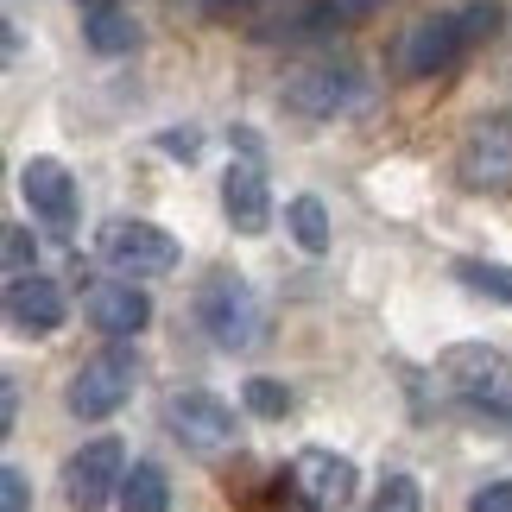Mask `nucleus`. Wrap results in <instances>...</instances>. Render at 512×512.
Listing matches in <instances>:
<instances>
[{
    "mask_svg": "<svg viewBox=\"0 0 512 512\" xmlns=\"http://www.w3.org/2000/svg\"><path fill=\"white\" fill-rule=\"evenodd\" d=\"M437 380L475 418H512V361L487 342H456L437 354Z\"/></svg>",
    "mask_w": 512,
    "mask_h": 512,
    "instance_id": "obj_1",
    "label": "nucleus"
},
{
    "mask_svg": "<svg viewBox=\"0 0 512 512\" xmlns=\"http://www.w3.org/2000/svg\"><path fill=\"white\" fill-rule=\"evenodd\" d=\"M196 329H209L215 348L228 354H247L266 342V304L260 291H253L241 272H209L203 285H196Z\"/></svg>",
    "mask_w": 512,
    "mask_h": 512,
    "instance_id": "obj_2",
    "label": "nucleus"
},
{
    "mask_svg": "<svg viewBox=\"0 0 512 512\" xmlns=\"http://www.w3.org/2000/svg\"><path fill=\"white\" fill-rule=\"evenodd\" d=\"M133 386H140V348H133V342H108L102 354H89V361L70 373L64 405H70V418L102 424V418H114V411L133 399Z\"/></svg>",
    "mask_w": 512,
    "mask_h": 512,
    "instance_id": "obj_3",
    "label": "nucleus"
},
{
    "mask_svg": "<svg viewBox=\"0 0 512 512\" xmlns=\"http://www.w3.org/2000/svg\"><path fill=\"white\" fill-rule=\"evenodd\" d=\"M279 102L298 121H342V114L367 108V76L354 64H298L279 83Z\"/></svg>",
    "mask_w": 512,
    "mask_h": 512,
    "instance_id": "obj_4",
    "label": "nucleus"
},
{
    "mask_svg": "<svg viewBox=\"0 0 512 512\" xmlns=\"http://www.w3.org/2000/svg\"><path fill=\"white\" fill-rule=\"evenodd\" d=\"M102 260L114 272H127V279H159V272H171L184 253H177V241L159 222H146V215H114L102 228Z\"/></svg>",
    "mask_w": 512,
    "mask_h": 512,
    "instance_id": "obj_5",
    "label": "nucleus"
},
{
    "mask_svg": "<svg viewBox=\"0 0 512 512\" xmlns=\"http://www.w3.org/2000/svg\"><path fill=\"white\" fill-rule=\"evenodd\" d=\"M462 57H468V26H462V13H424L418 26H405L399 51H392V64H399V76L424 83V76L456 70Z\"/></svg>",
    "mask_w": 512,
    "mask_h": 512,
    "instance_id": "obj_6",
    "label": "nucleus"
},
{
    "mask_svg": "<svg viewBox=\"0 0 512 512\" xmlns=\"http://www.w3.org/2000/svg\"><path fill=\"white\" fill-rule=\"evenodd\" d=\"M121 487H127V449H121V437H95V443H83L64 462V500H70V512H102L108 500H121Z\"/></svg>",
    "mask_w": 512,
    "mask_h": 512,
    "instance_id": "obj_7",
    "label": "nucleus"
},
{
    "mask_svg": "<svg viewBox=\"0 0 512 512\" xmlns=\"http://www.w3.org/2000/svg\"><path fill=\"white\" fill-rule=\"evenodd\" d=\"M165 430L196 456H215V449H234V411L203 386H177L165 399Z\"/></svg>",
    "mask_w": 512,
    "mask_h": 512,
    "instance_id": "obj_8",
    "label": "nucleus"
},
{
    "mask_svg": "<svg viewBox=\"0 0 512 512\" xmlns=\"http://www.w3.org/2000/svg\"><path fill=\"white\" fill-rule=\"evenodd\" d=\"M456 177L468 190H506L512 184V108L481 114L456 146Z\"/></svg>",
    "mask_w": 512,
    "mask_h": 512,
    "instance_id": "obj_9",
    "label": "nucleus"
},
{
    "mask_svg": "<svg viewBox=\"0 0 512 512\" xmlns=\"http://www.w3.org/2000/svg\"><path fill=\"white\" fill-rule=\"evenodd\" d=\"M19 196L32 203V215L57 234V241H70V228H76V177H70L64 159H26L19 165Z\"/></svg>",
    "mask_w": 512,
    "mask_h": 512,
    "instance_id": "obj_10",
    "label": "nucleus"
},
{
    "mask_svg": "<svg viewBox=\"0 0 512 512\" xmlns=\"http://www.w3.org/2000/svg\"><path fill=\"white\" fill-rule=\"evenodd\" d=\"M291 487L317 506V512H342L354 500V487H361V468L336 449H304L298 462H291Z\"/></svg>",
    "mask_w": 512,
    "mask_h": 512,
    "instance_id": "obj_11",
    "label": "nucleus"
},
{
    "mask_svg": "<svg viewBox=\"0 0 512 512\" xmlns=\"http://www.w3.org/2000/svg\"><path fill=\"white\" fill-rule=\"evenodd\" d=\"M222 215H228L234 234H247V241L272 228V190H266L260 159H234L222 171Z\"/></svg>",
    "mask_w": 512,
    "mask_h": 512,
    "instance_id": "obj_12",
    "label": "nucleus"
},
{
    "mask_svg": "<svg viewBox=\"0 0 512 512\" xmlns=\"http://www.w3.org/2000/svg\"><path fill=\"white\" fill-rule=\"evenodd\" d=\"M89 317H95V329H102V336L133 342V336L152 323V298H146L133 279H95V285H89Z\"/></svg>",
    "mask_w": 512,
    "mask_h": 512,
    "instance_id": "obj_13",
    "label": "nucleus"
},
{
    "mask_svg": "<svg viewBox=\"0 0 512 512\" xmlns=\"http://www.w3.org/2000/svg\"><path fill=\"white\" fill-rule=\"evenodd\" d=\"M7 323L19 329V336H51V329L64 323V285L45 279V272L7 285Z\"/></svg>",
    "mask_w": 512,
    "mask_h": 512,
    "instance_id": "obj_14",
    "label": "nucleus"
},
{
    "mask_svg": "<svg viewBox=\"0 0 512 512\" xmlns=\"http://www.w3.org/2000/svg\"><path fill=\"white\" fill-rule=\"evenodd\" d=\"M83 38H89V51H102V57H127L140 45V26H133V13L121 0H95V7H83Z\"/></svg>",
    "mask_w": 512,
    "mask_h": 512,
    "instance_id": "obj_15",
    "label": "nucleus"
},
{
    "mask_svg": "<svg viewBox=\"0 0 512 512\" xmlns=\"http://www.w3.org/2000/svg\"><path fill=\"white\" fill-rule=\"evenodd\" d=\"M121 512H171V481L159 462H133L121 487Z\"/></svg>",
    "mask_w": 512,
    "mask_h": 512,
    "instance_id": "obj_16",
    "label": "nucleus"
},
{
    "mask_svg": "<svg viewBox=\"0 0 512 512\" xmlns=\"http://www.w3.org/2000/svg\"><path fill=\"white\" fill-rule=\"evenodd\" d=\"M285 228H291V241H298L304 253H329V209L317 203V196H291Z\"/></svg>",
    "mask_w": 512,
    "mask_h": 512,
    "instance_id": "obj_17",
    "label": "nucleus"
},
{
    "mask_svg": "<svg viewBox=\"0 0 512 512\" xmlns=\"http://www.w3.org/2000/svg\"><path fill=\"white\" fill-rule=\"evenodd\" d=\"M0 266H7V285H19V279H32V272H38V241H32V228H19V222L0 228Z\"/></svg>",
    "mask_w": 512,
    "mask_h": 512,
    "instance_id": "obj_18",
    "label": "nucleus"
},
{
    "mask_svg": "<svg viewBox=\"0 0 512 512\" xmlns=\"http://www.w3.org/2000/svg\"><path fill=\"white\" fill-rule=\"evenodd\" d=\"M456 279L468 291H481V298L512 304V266H500V260H456Z\"/></svg>",
    "mask_w": 512,
    "mask_h": 512,
    "instance_id": "obj_19",
    "label": "nucleus"
},
{
    "mask_svg": "<svg viewBox=\"0 0 512 512\" xmlns=\"http://www.w3.org/2000/svg\"><path fill=\"white\" fill-rule=\"evenodd\" d=\"M367 512H424V487L411 481V475H386Z\"/></svg>",
    "mask_w": 512,
    "mask_h": 512,
    "instance_id": "obj_20",
    "label": "nucleus"
},
{
    "mask_svg": "<svg viewBox=\"0 0 512 512\" xmlns=\"http://www.w3.org/2000/svg\"><path fill=\"white\" fill-rule=\"evenodd\" d=\"M241 399H247L253 418H285V411H291V386L285 380H247Z\"/></svg>",
    "mask_w": 512,
    "mask_h": 512,
    "instance_id": "obj_21",
    "label": "nucleus"
},
{
    "mask_svg": "<svg viewBox=\"0 0 512 512\" xmlns=\"http://www.w3.org/2000/svg\"><path fill=\"white\" fill-rule=\"evenodd\" d=\"M0 512H32V481H26V468H0Z\"/></svg>",
    "mask_w": 512,
    "mask_h": 512,
    "instance_id": "obj_22",
    "label": "nucleus"
},
{
    "mask_svg": "<svg viewBox=\"0 0 512 512\" xmlns=\"http://www.w3.org/2000/svg\"><path fill=\"white\" fill-rule=\"evenodd\" d=\"M468 512H512V481H487L475 500H468Z\"/></svg>",
    "mask_w": 512,
    "mask_h": 512,
    "instance_id": "obj_23",
    "label": "nucleus"
},
{
    "mask_svg": "<svg viewBox=\"0 0 512 512\" xmlns=\"http://www.w3.org/2000/svg\"><path fill=\"white\" fill-rule=\"evenodd\" d=\"M13 418H19V380L0 373V430H13Z\"/></svg>",
    "mask_w": 512,
    "mask_h": 512,
    "instance_id": "obj_24",
    "label": "nucleus"
},
{
    "mask_svg": "<svg viewBox=\"0 0 512 512\" xmlns=\"http://www.w3.org/2000/svg\"><path fill=\"white\" fill-rule=\"evenodd\" d=\"M159 146L171 152V159H196V152H203V133H165Z\"/></svg>",
    "mask_w": 512,
    "mask_h": 512,
    "instance_id": "obj_25",
    "label": "nucleus"
},
{
    "mask_svg": "<svg viewBox=\"0 0 512 512\" xmlns=\"http://www.w3.org/2000/svg\"><path fill=\"white\" fill-rule=\"evenodd\" d=\"M329 7H336V13H342V26H348V19H367L373 7H386V0H329Z\"/></svg>",
    "mask_w": 512,
    "mask_h": 512,
    "instance_id": "obj_26",
    "label": "nucleus"
},
{
    "mask_svg": "<svg viewBox=\"0 0 512 512\" xmlns=\"http://www.w3.org/2000/svg\"><path fill=\"white\" fill-rule=\"evenodd\" d=\"M196 13H234V7H253V0H190Z\"/></svg>",
    "mask_w": 512,
    "mask_h": 512,
    "instance_id": "obj_27",
    "label": "nucleus"
},
{
    "mask_svg": "<svg viewBox=\"0 0 512 512\" xmlns=\"http://www.w3.org/2000/svg\"><path fill=\"white\" fill-rule=\"evenodd\" d=\"M83 7H95V0H83Z\"/></svg>",
    "mask_w": 512,
    "mask_h": 512,
    "instance_id": "obj_28",
    "label": "nucleus"
}]
</instances>
